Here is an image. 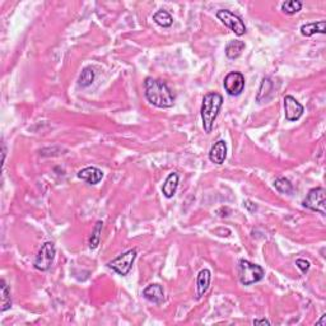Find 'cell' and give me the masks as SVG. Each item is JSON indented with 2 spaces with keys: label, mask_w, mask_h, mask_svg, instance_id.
<instances>
[{
  "label": "cell",
  "mask_w": 326,
  "mask_h": 326,
  "mask_svg": "<svg viewBox=\"0 0 326 326\" xmlns=\"http://www.w3.org/2000/svg\"><path fill=\"white\" fill-rule=\"evenodd\" d=\"M146 97L148 102L158 108H170L175 104V94L163 81L147 78L144 82Z\"/></svg>",
  "instance_id": "6da1fadb"
},
{
  "label": "cell",
  "mask_w": 326,
  "mask_h": 326,
  "mask_svg": "<svg viewBox=\"0 0 326 326\" xmlns=\"http://www.w3.org/2000/svg\"><path fill=\"white\" fill-rule=\"evenodd\" d=\"M223 104V97L216 92H211L204 96L203 104H201V120L203 128L206 134H210L213 130L214 121L220 114L221 107Z\"/></svg>",
  "instance_id": "7a4b0ae2"
},
{
  "label": "cell",
  "mask_w": 326,
  "mask_h": 326,
  "mask_svg": "<svg viewBox=\"0 0 326 326\" xmlns=\"http://www.w3.org/2000/svg\"><path fill=\"white\" fill-rule=\"evenodd\" d=\"M238 277H240V282L243 285H252L255 283L260 282L265 275V271L258 264L250 263L248 260H240L238 263Z\"/></svg>",
  "instance_id": "3957f363"
},
{
  "label": "cell",
  "mask_w": 326,
  "mask_h": 326,
  "mask_svg": "<svg viewBox=\"0 0 326 326\" xmlns=\"http://www.w3.org/2000/svg\"><path fill=\"white\" fill-rule=\"evenodd\" d=\"M136 253H138L136 248L126 251V252L121 253L118 258L111 260L110 263L107 264V266L110 269H113L119 275L125 277V275L129 274V271L131 270V268H133V264L136 259Z\"/></svg>",
  "instance_id": "277c9868"
},
{
  "label": "cell",
  "mask_w": 326,
  "mask_h": 326,
  "mask_svg": "<svg viewBox=\"0 0 326 326\" xmlns=\"http://www.w3.org/2000/svg\"><path fill=\"white\" fill-rule=\"evenodd\" d=\"M56 255L55 245L52 242H45L40 248L39 253H37L36 259H34L33 266L34 269L40 271H47L51 268L54 259Z\"/></svg>",
  "instance_id": "5b68a950"
},
{
  "label": "cell",
  "mask_w": 326,
  "mask_h": 326,
  "mask_svg": "<svg viewBox=\"0 0 326 326\" xmlns=\"http://www.w3.org/2000/svg\"><path fill=\"white\" fill-rule=\"evenodd\" d=\"M325 189L323 188H313L308 191L307 196L303 200V206L312 211L325 215Z\"/></svg>",
  "instance_id": "8992f818"
},
{
  "label": "cell",
  "mask_w": 326,
  "mask_h": 326,
  "mask_svg": "<svg viewBox=\"0 0 326 326\" xmlns=\"http://www.w3.org/2000/svg\"><path fill=\"white\" fill-rule=\"evenodd\" d=\"M216 17L225 24L226 27L231 29L232 32H235V34L237 36H243L246 33V26L243 23L242 19L237 16V14L232 13L231 11H227V9H221V11L216 12Z\"/></svg>",
  "instance_id": "52a82bcc"
},
{
  "label": "cell",
  "mask_w": 326,
  "mask_h": 326,
  "mask_svg": "<svg viewBox=\"0 0 326 326\" xmlns=\"http://www.w3.org/2000/svg\"><path fill=\"white\" fill-rule=\"evenodd\" d=\"M223 87L230 96H240L245 89V77L240 71H231L226 76Z\"/></svg>",
  "instance_id": "ba28073f"
},
{
  "label": "cell",
  "mask_w": 326,
  "mask_h": 326,
  "mask_svg": "<svg viewBox=\"0 0 326 326\" xmlns=\"http://www.w3.org/2000/svg\"><path fill=\"white\" fill-rule=\"evenodd\" d=\"M284 114L288 121H297L303 114V106L292 96L284 97Z\"/></svg>",
  "instance_id": "9c48e42d"
},
{
  "label": "cell",
  "mask_w": 326,
  "mask_h": 326,
  "mask_svg": "<svg viewBox=\"0 0 326 326\" xmlns=\"http://www.w3.org/2000/svg\"><path fill=\"white\" fill-rule=\"evenodd\" d=\"M227 157V144L225 140H218L214 143L209 152V159L215 165H222Z\"/></svg>",
  "instance_id": "30bf717a"
},
{
  "label": "cell",
  "mask_w": 326,
  "mask_h": 326,
  "mask_svg": "<svg viewBox=\"0 0 326 326\" xmlns=\"http://www.w3.org/2000/svg\"><path fill=\"white\" fill-rule=\"evenodd\" d=\"M143 296L149 301L156 305H161L165 301V291L159 284H151L143 291Z\"/></svg>",
  "instance_id": "8fae6325"
},
{
  "label": "cell",
  "mask_w": 326,
  "mask_h": 326,
  "mask_svg": "<svg viewBox=\"0 0 326 326\" xmlns=\"http://www.w3.org/2000/svg\"><path fill=\"white\" fill-rule=\"evenodd\" d=\"M78 178L91 184V185H97L103 178V172L97 167H86L79 171Z\"/></svg>",
  "instance_id": "7c38bea8"
},
{
  "label": "cell",
  "mask_w": 326,
  "mask_h": 326,
  "mask_svg": "<svg viewBox=\"0 0 326 326\" xmlns=\"http://www.w3.org/2000/svg\"><path fill=\"white\" fill-rule=\"evenodd\" d=\"M178 181H180V176H178V173L172 172L167 176L165 184H163V186H162V193H163V195H165L166 198L167 199L173 198V195H175L176 191H177Z\"/></svg>",
  "instance_id": "4fadbf2b"
},
{
  "label": "cell",
  "mask_w": 326,
  "mask_h": 326,
  "mask_svg": "<svg viewBox=\"0 0 326 326\" xmlns=\"http://www.w3.org/2000/svg\"><path fill=\"white\" fill-rule=\"evenodd\" d=\"M211 280V273L208 269H203L199 271L198 279H196V288H198V298H200L201 296L205 295L206 291L209 289Z\"/></svg>",
  "instance_id": "5bb4252c"
},
{
  "label": "cell",
  "mask_w": 326,
  "mask_h": 326,
  "mask_svg": "<svg viewBox=\"0 0 326 326\" xmlns=\"http://www.w3.org/2000/svg\"><path fill=\"white\" fill-rule=\"evenodd\" d=\"M326 28V22L320 21V22H313V23H307L303 24L301 27V33L305 37H311L315 33H325Z\"/></svg>",
  "instance_id": "9a60e30c"
},
{
  "label": "cell",
  "mask_w": 326,
  "mask_h": 326,
  "mask_svg": "<svg viewBox=\"0 0 326 326\" xmlns=\"http://www.w3.org/2000/svg\"><path fill=\"white\" fill-rule=\"evenodd\" d=\"M245 47L246 45L243 41H241V40H233V41L228 42V45L226 46V56L228 59H237L242 54Z\"/></svg>",
  "instance_id": "2e32d148"
},
{
  "label": "cell",
  "mask_w": 326,
  "mask_h": 326,
  "mask_svg": "<svg viewBox=\"0 0 326 326\" xmlns=\"http://www.w3.org/2000/svg\"><path fill=\"white\" fill-rule=\"evenodd\" d=\"M273 88H274V83L271 82V79L264 78L260 84V88H259V93L258 96H256V101L263 102L270 98L271 93H273Z\"/></svg>",
  "instance_id": "e0dca14e"
},
{
  "label": "cell",
  "mask_w": 326,
  "mask_h": 326,
  "mask_svg": "<svg viewBox=\"0 0 326 326\" xmlns=\"http://www.w3.org/2000/svg\"><path fill=\"white\" fill-rule=\"evenodd\" d=\"M0 288H2V312H6L7 310L12 307V297H11V289L7 285L6 280L0 282Z\"/></svg>",
  "instance_id": "ac0fdd59"
},
{
  "label": "cell",
  "mask_w": 326,
  "mask_h": 326,
  "mask_svg": "<svg viewBox=\"0 0 326 326\" xmlns=\"http://www.w3.org/2000/svg\"><path fill=\"white\" fill-rule=\"evenodd\" d=\"M153 21L156 22V23L158 24V26L165 27V28H167V27H171V26H172V23H173L172 16H171V14L168 13L167 11H158L157 13H154Z\"/></svg>",
  "instance_id": "d6986e66"
},
{
  "label": "cell",
  "mask_w": 326,
  "mask_h": 326,
  "mask_svg": "<svg viewBox=\"0 0 326 326\" xmlns=\"http://www.w3.org/2000/svg\"><path fill=\"white\" fill-rule=\"evenodd\" d=\"M102 228H103V223H102V221H98V222L96 223V226H94L93 230H92L91 238H89V248H91V250H96L99 246Z\"/></svg>",
  "instance_id": "ffe728a7"
},
{
  "label": "cell",
  "mask_w": 326,
  "mask_h": 326,
  "mask_svg": "<svg viewBox=\"0 0 326 326\" xmlns=\"http://www.w3.org/2000/svg\"><path fill=\"white\" fill-rule=\"evenodd\" d=\"M93 81H94V71L92 70L91 68H86L83 69V71H82L81 76H79L78 84L79 87H82V88H86V87L91 86V84L93 83Z\"/></svg>",
  "instance_id": "44dd1931"
},
{
  "label": "cell",
  "mask_w": 326,
  "mask_h": 326,
  "mask_svg": "<svg viewBox=\"0 0 326 326\" xmlns=\"http://www.w3.org/2000/svg\"><path fill=\"white\" fill-rule=\"evenodd\" d=\"M274 186H275V189H277V190L282 194H288V195H289V194L293 193L292 184H291V181L285 177L277 178L274 183Z\"/></svg>",
  "instance_id": "7402d4cb"
},
{
  "label": "cell",
  "mask_w": 326,
  "mask_h": 326,
  "mask_svg": "<svg viewBox=\"0 0 326 326\" xmlns=\"http://www.w3.org/2000/svg\"><path fill=\"white\" fill-rule=\"evenodd\" d=\"M302 9V3L298 0H288L282 4V11L285 14H296Z\"/></svg>",
  "instance_id": "603a6c76"
},
{
  "label": "cell",
  "mask_w": 326,
  "mask_h": 326,
  "mask_svg": "<svg viewBox=\"0 0 326 326\" xmlns=\"http://www.w3.org/2000/svg\"><path fill=\"white\" fill-rule=\"evenodd\" d=\"M296 265H297V268L302 271L303 274H306V273L310 270L311 264H310V261L305 260V259H297V260H296Z\"/></svg>",
  "instance_id": "cb8c5ba5"
},
{
  "label": "cell",
  "mask_w": 326,
  "mask_h": 326,
  "mask_svg": "<svg viewBox=\"0 0 326 326\" xmlns=\"http://www.w3.org/2000/svg\"><path fill=\"white\" fill-rule=\"evenodd\" d=\"M253 325H270V321L261 318V320H253Z\"/></svg>",
  "instance_id": "d4e9b609"
},
{
  "label": "cell",
  "mask_w": 326,
  "mask_h": 326,
  "mask_svg": "<svg viewBox=\"0 0 326 326\" xmlns=\"http://www.w3.org/2000/svg\"><path fill=\"white\" fill-rule=\"evenodd\" d=\"M325 318H326V315H322V317H321V320L317 321V322H316V325H322V326H325V325H326V323H325Z\"/></svg>",
  "instance_id": "484cf974"
}]
</instances>
